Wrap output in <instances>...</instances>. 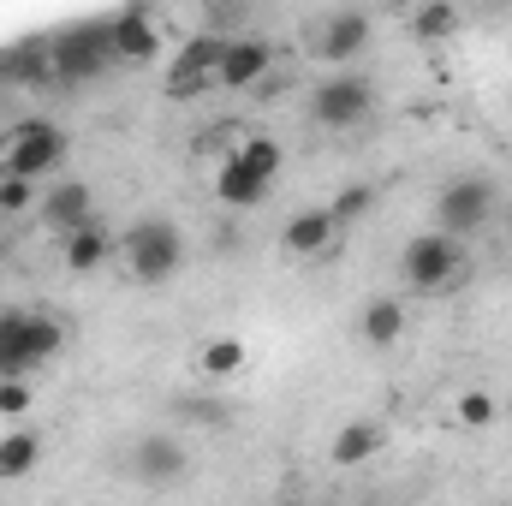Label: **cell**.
I'll use <instances>...</instances> for the list:
<instances>
[{
	"label": "cell",
	"mask_w": 512,
	"mask_h": 506,
	"mask_svg": "<svg viewBox=\"0 0 512 506\" xmlns=\"http://www.w3.org/2000/svg\"><path fill=\"white\" fill-rule=\"evenodd\" d=\"M185 268V239L167 215H143L126 233V274L137 286H167Z\"/></svg>",
	"instance_id": "6da1fadb"
},
{
	"label": "cell",
	"mask_w": 512,
	"mask_h": 506,
	"mask_svg": "<svg viewBox=\"0 0 512 506\" xmlns=\"http://www.w3.org/2000/svg\"><path fill=\"white\" fill-rule=\"evenodd\" d=\"M60 352V322L36 310H0V376H30Z\"/></svg>",
	"instance_id": "7a4b0ae2"
},
{
	"label": "cell",
	"mask_w": 512,
	"mask_h": 506,
	"mask_svg": "<svg viewBox=\"0 0 512 506\" xmlns=\"http://www.w3.org/2000/svg\"><path fill=\"white\" fill-rule=\"evenodd\" d=\"M48 60H54V78L60 84H90L102 78L120 54H114V30L108 24H72L48 42Z\"/></svg>",
	"instance_id": "3957f363"
},
{
	"label": "cell",
	"mask_w": 512,
	"mask_h": 506,
	"mask_svg": "<svg viewBox=\"0 0 512 506\" xmlns=\"http://www.w3.org/2000/svg\"><path fill=\"white\" fill-rule=\"evenodd\" d=\"M459 268H465V251H459V239L453 233H417L405 251H399V274H405V286H417V292H447L453 280H459Z\"/></svg>",
	"instance_id": "277c9868"
},
{
	"label": "cell",
	"mask_w": 512,
	"mask_h": 506,
	"mask_svg": "<svg viewBox=\"0 0 512 506\" xmlns=\"http://www.w3.org/2000/svg\"><path fill=\"white\" fill-rule=\"evenodd\" d=\"M370 108H376V84L364 78V72H340V78H322L316 84V96H310V120L328 131H346V126H364L370 120Z\"/></svg>",
	"instance_id": "5b68a950"
},
{
	"label": "cell",
	"mask_w": 512,
	"mask_h": 506,
	"mask_svg": "<svg viewBox=\"0 0 512 506\" xmlns=\"http://www.w3.org/2000/svg\"><path fill=\"white\" fill-rule=\"evenodd\" d=\"M489 221H495V185H489V179H453V185L435 197V227L453 233L459 245L477 239Z\"/></svg>",
	"instance_id": "8992f818"
},
{
	"label": "cell",
	"mask_w": 512,
	"mask_h": 506,
	"mask_svg": "<svg viewBox=\"0 0 512 506\" xmlns=\"http://www.w3.org/2000/svg\"><path fill=\"white\" fill-rule=\"evenodd\" d=\"M274 173H280V149L268 143V137H256L239 149V161H227V173H221V203H233V209H251L268 197V185H274Z\"/></svg>",
	"instance_id": "52a82bcc"
},
{
	"label": "cell",
	"mask_w": 512,
	"mask_h": 506,
	"mask_svg": "<svg viewBox=\"0 0 512 506\" xmlns=\"http://www.w3.org/2000/svg\"><path fill=\"white\" fill-rule=\"evenodd\" d=\"M126 471L137 483H149V489H161V483H179L185 471H191V453L173 441V435H137L126 453Z\"/></svg>",
	"instance_id": "ba28073f"
},
{
	"label": "cell",
	"mask_w": 512,
	"mask_h": 506,
	"mask_svg": "<svg viewBox=\"0 0 512 506\" xmlns=\"http://www.w3.org/2000/svg\"><path fill=\"white\" fill-rule=\"evenodd\" d=\"M66 161V137L54 126H42V120H30V126H18V137L6 143V173H24V179H42V173H54Z\"/></svg>",
	"instance_id": "9c48e42d"
},
{
	"label": "cell",
	"mask_w": 512,
	"mask_h": 506,
	"mask_svg": "<svg viewBox=\"0 0 512 506\" xmlns=\"http://www.w3.org/2000/svg\"><path fill=\"white\" fill-rule=\"evenodd\" d=\"M268 42L262 36H233L227 48H221V66H215V78L227 84V90H245V84H256L262 72H268Z\"/></svg>",
	"instance_id": "30bf717a"
},
{
	"label": "cell",
	"mask_w": 512,
	"mask_h": 506,
	"mask_svg": "<svg viewBox=\"0 0 512 506\" xmlns=\"http://www.w3.org/2000/svg\"><path fill=\"white\" fill-rule=\"evenodd\" d=\"M364 48H370V12H334V18L322 24V60L352 66Z\"/></svg>",
	"instance_id": "8fae6325"
},
{
	"label": "cell",
	"mask_w": 512,
	"mask_h": 506,
	"mask_svg": "<svg viewBox=\"0 0 512 506\" xmlns=\"http://www.w3.org/2000/svg\"><path fill=\"white\" fill-rule=\"evenodd\" d=\"M42 221L66 239V233H78V227H90L96 215H90V185H78V179H66V185H54L48 197H42Z\"/></svg>",
	"instance_id": "7c38bea8"
},
{
	"label": "cell",
	"mask_w": 512,
	"mask_h": 506,
	"mask_svg": "<svg viewBox=\"0 0 512 506\" xmlns=\"http://www.w3.org/2000/svg\"><path fill=\"white\" fill-rule=\"evenodd\" d=\"M108 30H114V54H120V60H149V54L161 48V30L149 24V12H143V6L114 12V18H108Z\"/></svg>",
	"instance_id": "4fadbf2b"
},
{
	"label": "cell",
	"mask_w": 512,
	"mask_h": 506,
	"mask_svg": "<svg viewBox=\"0 0 512 506\" xmlns=\"http://www.w3.org/2000/svg\"><path fill=\"white\" fill-rule=\"evenodd\" d=\"M334 209H304V215H292L286 221V251H298V256H316L328 239H334Z\"/></svg>",
	"instance_id": "5bb4252c"
},
{
	"label": "cell",
	"mask_w": 512,
	"mask_h": 506,
	"mask_svg": "<svg viewBox=\"0 0 512 506\" xmlns=\"http://www.w3.org/2000/svg\"><path fill=\"white\" fill-rule=\"evenodd\" d=\"M358 334H364L370 346H393V340L405 334V310H399V298H370L364 316H358Z\"/></svg>",
	"instance_id": "9a60e30c"
},
{
	"label": "cell",
	"mask_w": 512,
	"mask_h": 506,
	"mask_svg": "<svg viewBox=\"0 0 512 506\" xmlns=\"http://www.w3.org/2000/svg\"><path fill=\"white\" fill-rule=\"evenodd\" d=\"M102 256H108V233L90 221V227H78V233H66V268L72 274H90V268H102Z\"/></svg>",
	"instance_id": "2e32d148"
},
{
	"label": "cell",
	"mask_w": 512,
	"mask_h": 506,
	"mask_svg": "<svg viewBox=\"0 0 512 506\" xmlns=\"http://www.w3.org/2000/svg\"><path fill=\"white\" fill-rule=\"evenodd\" d=\"M6 60H12V78H18V84H30V90H42V84L54 78V60H48V42H24V48H12Z\"/></svg>",
	"instance_id": "e0dca14e"
},
{
	"label": "cell",
	"mask_w": 512,
	"mask_h": 506,
	"mask_svg": "<svg viewBox=\"0 0 512 506\" xmlns=\"http://www.w3.org/2000/svg\"><path fill=\"white\" fill-rule=\"evenodd\" d=\"M453 30H459V12H453L447 0H429V6L411 18V36H417V42H441V36H453Z\"/></svg>",
	"instance_id": "ac0fdd59"
},
{
	"label": "cell",
	"mask_w": 512,
	"mask_h": 506,
	"mask_svg": "<svg viewBox=\"0 0 512 506\" xmlns=\"http://www.w3.org/2000/svg\"><path fill=\"white\" fill-rule=\"evenodd\" d=\"M376 447H382V435H376L370 423H352V429L334 435V465H358V459H370Z\"/></svg>",
	"instance_id": "d6986e66"
},
{
	"label": "cell",
	"mask_w": 512,
	"mask_h": 506,
	"mask_svg": "<svg viewBox=\"0 0 512 506\" xmlns=\"http://www.w3.org/2000/svg\"><path fill=\"white\" fill-rule=\"evenodd\" d=\"M36 453H42L36 435H6L0 441V477H30L36 471Z\"/></svg>",
	"instance_id": "ffe728a7"
},
{
	"label": "cell",
	"mask_w": 512,
	"mask_h": 506,
	"mask_svg": "<svg viewBox=\"0 0 512 506\" xmlns=\"http://www.w3.org/2000/svg\"><path fill=\"white\" fill-rule=\"evenodd\" d=\"M173 411H179L185 423H215V429H221V423H233V405H227V399H197V393H179V399H173Z\"/></svg>",
	"instance_id": "44dd1931"
},
{
	"label": "cell",
	"mask_w": 512,
	"mask_h": 506,
	"mask_svg": "<svg viewBox=\"0 0 512 506\" xmlns=\"http://www.w3.org/2000/svg\"><path fill=\"white\" fill-rule=\"evenodd\" d=\"M245 364V346L239 340H215V346H203V376H233Z\"/></svg>",
	"instance_id": "7402d4cb"
},
{
	"label": "cell",
	"mask_w": 512,
	"mask_h": 506,
	"mask_svg": "<svg viewBox=\"0 0 512 506\" xmlns=\"http://www.w3.org/2000/svg\"><path fill=\"white\" fill-rule=\"evenodd\" d=\"M30 411V387L24 376H0V417H24Z\"/></svg>",
	"instance_id": "603a6c76"
},
{
	"label": "cell",
	"mask_w": 512,
	"mask_h": 506,
	"mask_svg": "<svg viewBox=\"0 0 512 506\" xmlns=\"http://www.w3.org/2000/svg\"><path fill=\"white\" fill-rule=\"evenodd\" d=\"M0 209H6V215L30 209V179H24V173H6V179H0Z\"/></svg>",
	"instance_id": "cb8c5ba5"
},
{
	"label": "cell",
	"mask_w": 512,
	"mask_h": 506,
	"mask_svg": "<svg viewBox=\"0 0 512 506\" xmlns=\"http://www.w3.org/2000/svg\"><path fill=\"white\" fill-rule=\"evenodd\" d=\"M370 209V185H352V191H340V203H334V221L346 227V221H358Z\"/></svg>",
	"instance_id": "d4e9b609"
},
{
	"label": "cell",
	"mask_w": 512,
	"mask_h": 506,
	"mask_svg": "<svg viewBox=\"0 0 512 506\" xmlns=\"http://www.w3.org/2000/svg\"><path fill=\"white\" fill-rule=\"evenodd\" d=\"M489 417H495V399H489V393H465V399H459V423H471V429H483Z\"/></svg>",
	"instance_id": "484cf974"
},
{
	"label": "cell",
	"mask_w": 512,
	"mask_h": 506,
	"mask_svg": "<svg viewBox=\"0 0 512 506\" xmlns=\"http://www.w3.org/2000/svg\"><path fill=\"white\" fill-rule=\"evenodd\" d=\"M6 78H12V60H6V54H0V84H6Z\"/></svg>",
	"instance_id": "4316f807"
},
{
	"label": "cell",
	"mask_w": 512,
	"mask_h": 506,
	"mask_svg": "<svg viewBox=\"0 0 512 506\" xmlns=\"http://www.w3.org/2000/svg\"><path fill=\"white\" fill-rule=\"evenodd\" d=\"M0 215H6V209H0Z\"/></svg>",
	"instance_id": "83f0119b"
}]
</instances>
